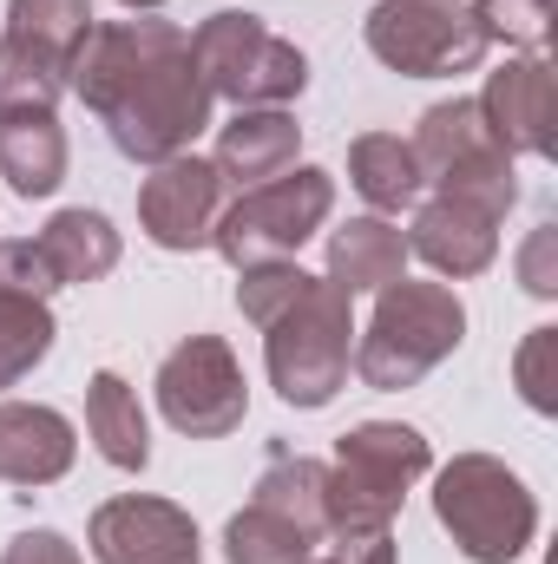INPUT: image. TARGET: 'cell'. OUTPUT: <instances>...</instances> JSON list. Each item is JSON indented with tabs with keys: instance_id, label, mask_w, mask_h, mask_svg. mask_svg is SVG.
I'll use <instances>...</instances> for the list:
<instances>
[{
	"instance_id": "4dcf8cb0",
	"label": "cell",
	"mask_w": 558,
	"mask_h": 564,
	"mask_svg": "<svg viewBox=\"0 0 558 564\" xmlns=\"http://www.w3.org/2000/svg\"><path fill=\"white\" fill-rule=\"evenodd\" d=\"M519 282H526V295H539V302L558 295V224H539V230L526 237V250H519Z\"/></svg>"
},
{
	"instance_id": "277c9868",
	"label": "cell",
	"mask_w": 558,
	"mask_h": 564,
	"mask_svg": "<svg viewBox=\"0 0 558 564\" xmlns=\"http://www.w3.org/2000/svg\"><path fill=\"white\" fill-rule=\"evenodd\" d=\"M264 361H270V388L289 408L302 414L329 408L355 368V295L315 276L277 322H264Z\"/></svg>"
},
{
	"instance_id": "836d02e7",
	"label": "cell",
	"mask_w": 558,
	"mask_h": 564,
	"mask_svg": "<svg viewBox=\"0 0 558 564\" xmlns=\"http://www.w3.org/2000/svg\"><path fill=\"white\" fill-rule=\"evenodd\" d=\"M119 7H132V13H158L164 0H119Z\"/></svg>"
},
{
	"instance_id": "1f68e13d",
	"label": "cell",
	"mask_w": 558,
	"mask_h": 564,
	"mask_svg": "<svg viewBox=\"0 0 558 564\" xmlns=\"http://www.w3.org/2000/svg\"><path fill=\"white\" fill-rule=\"evenodd\" d=\"M0 564H86V558H79V545H73L66 532L33 525V532H20V539L0 552Z\"/></svg>"
},
{
	"instance_id": "2e32d148",
	"label": "cell",
	"mask_w": 558,
	"mask_h": 564,
	"mask_svg": "<svg viewBox=\"0 0 558 564\" xmlns=\"http://www.w3.org/2000/svg\"><path fill=\"white\" fill-rule=\"evenodd\" d=\"M296 151H302V126L282 112V106H257V112H237L224 132H217V177L224 184H237V191H250V184H264V177H282L289 164H296Z\"/></svg>"
},
{
	"instance_id": "ba28073f",
	"label": "cell",
	"mask_w": 558,
	"mask_h": 564,
	"mask_svg": "<svg viewBox=\"0 0 558 564\" xmlns=\"http://www.w3.org/2000/svg\"><path fill=\"white\" fill-rule=\"evenodd\" d=\"M415 164L420 184H433L440 197H466L480 210H493L506 224V210L519 204V177H513V158L493 144L486 119L473 99H440L427 106L415 126Z\"/></svg>"
},
{
	"instance_id": "e0dca14e",
	"label": "cell",
	"mask_w": 558,
	"mask_h": 564,
	"mask_svg": "<svg viewBox=\"0 0 558 564\" xmlns=\"http://www.w3.org/2000/svg\"><path fill=\"white\" fill-rule=\"evenodd\" d=\"M408 276V237L388 224V217H348L335 237H329V282L342 295H382L388 282Z\"/></svg>"
},
{
	"instance_id": "52a82bcc",
	"label": "cell",
	"mask_w": 558,
	"mask_h": 564,
	"mask_svg": "<svg viewBox=\"0 0 558 564\" xmlns=\"http://www.w3.org/2000/svg\"><path fill=\"white\" fill-rule=\"evenodd\" d=\"M191 59H197L204 93H211V99H230L237 112L289 106V99H302V86H309V59H302V46L282 40V33H270L257 13H237V7L197 20V33H191Z\"/></svg>"
},
{
	"instance_id": "7c38bea8",
	"label": "cell",
	"mask_w": 558,
	"mask_h": 564,
	"mask_svg": "<svg viewBox=\"0 0 558 564\" xmlns=\"http://www.w3.org/2000/svg\"><path fill=\"white\" fill-rule=\"evenodd\" d=\"M86 545L99 564H204L197 519L171 499H151V492L106 499L86 519Z\"/></svg>"
},
{
	"instance_id": "ac0fdd59",
	"label": "cell",
	"mask_w": 558,
	"mask_h": 564,
	"mask_svg": "<svg viewBox=\"0 0 558 564\" xmlns=\"http://www.w3.org/2000/svg\"><path fill=\"white\" fill-rule=\"evenodd\" d=\"M66 132L53 112H0V177L13 197H53L66 184Z\"/></svg>"
},
{
	"instance_id": "d4e9b609",
	"label": "cell",
	"mask_w": 558,
	"mask_h": 564,
	"mask_svg": "<svg viewBox=\"0 0 558 564\" xmlns=\"http://www.w3.org/2000/svg\"><path fill=\"white\" fill-rule=\"evenodd\" d=\"M224 558L230 564H309L315 558V539L302 525H289L270 506H244L230 525H224Z\"/></svg>"
},
{
	"instance_id": "d6986e66",
	"label": "cell",
	"mask_w": 558,
	"mask_h": 564,
	"mask_svg": "<svg viewBox=\"0 0 558 564\" xmlns=\"http://www.w3.org/2000/svg\"><path fill=\"white\" fill-rule=\"evenodd\" d=\"M40 243V257L53 263V276L60 289L73 282V289H86V282L112 276L119 270V230H112V217L106 210H86V204H73V210H53V224L33 237Z\"/></svg>"
},
{
	"instance_id": "cb8c5ba5",
	"label": "cell",
	"mask_w": 558,
	"mask_h": 564,
	"mask_svg": "<svg viewBox=\"0 0 558 564\" xmlns=\"http://www.w3.org/2000/svg\"><path fill=\"white\" fill-rule=\"evenodd\" d=\"M7 33L40 46V53H53L73 73V53L93 33V0H7Z\"/></svg>"
},
{
	"instance_id": "5b68a950",
	"label": "cell",
	"mask_w": 558,
	"mask_h": 564,
	"mask_svg": "<svg viewBox=\"0 0 558 564\" xmlns=\"http://www.w3.org/2000/svg\"><path fill=\"white\" fill-rule=\"evenodd\" d=\"M433 466L427 433L408 421H362L335 440L329 466V539L342 532H388L415 479Z\"/></svg>"
},
{
	"instance_id": "8992f818",
	"label": "cell",
	"mask_w": 558,
	"mask_h": 564,
	"mask_svg": "<svg viewBox=\"0 0 558 564\" xmlns=\"http://www.w3.org/2000/svg\"><path fill=\"white\" fill-rule=\"evenodd\" d=\"M335 210V171L322 164H289L282 177H264L250 191H237L217 217L211 250L230 270H257V263H296V250L329 224Z\"/></svg>"
},
{
	"instance_id": "9a60e30c",
	"label": "cell",
	"mask_w": 558,
	"mask_h": 564,
	"mask_svg": "<svg viewBox=\"0 0 558 564\" xmlns=\"http://www.w3.org/2000/svg\"><path fill=\"white\" fill-rule=\"evenodd\" d=\"M73 421L40 401H0V479L7 486H53L73 473Z\"/></svg>"
},
{
	"instance_id": "f546056e",
	"label": "cell",
	"mask_w": 558,
	"mask_h": 564,
	"mask_svg": "<svg viewBox=\"0 0 558 564\" xmlns=\"http://www.w3.org/2000/svg\"><path fill=\"white\" fill-rule=\"evenodd\" d=\"M0 289H20V295H53L60 276L53 263L40 257V243H0Z\"/></svg>"
},
{
	"instance_id": "603a6c76",
	"label": "cell",
	"mask_w": 558,
	"mask_h": 564,
	"mask_svg": "<svg viewBox=\"0 0 558 564\" xmlns=\"http://www.w3.org/2000/svg\"><path fill=\"white\" fill-rule=\"evenodd\" d=\"M53 308L46 295H20L0 289V388H20L46 355H53Z\"/></svg>"
},
{
	"instance_id": "4316f807",
	"label": "cell",
	"mask_w": 558,
	"mask_h": 564,
	"mask_svg": "<svg viewBox=\"0 0 558 564\" xmlns=\"http://www.w3.org/2000/svg\"><path fill=\"white\" fill-rule=\"evenodd\" d=\"M473 20L493 40L519 46V53H546L552 46V0H473Z\"/></svg>"
},
{
	"instance_id": "44dd1931",
	"label": "cell",
	"mask_w": 558,
	"mask_h": 564,
	"mask_svg": "<svg viewBox=\"0 0 558 564\" xmlns=\"http://www.w3.org/2000/svg\"><path fill=\"white\" fill-rule=\"evenodd\" d=\"M348 184L362 191V204L375 217H395V210H415L420 204V164H415V144L395 139V132H362L348 144Z\"/></svg>"
},
{
	"instance_id": "5bb4252c",
	"label": "cell",
	"mask_w": 558,
	"mask_h": 564,
	"mask_svg": "<svg viewBox=\"0 0 558 564\" xmlns=\"http://www.w3.org/2000/svg\"><path fill=\"white\" fill-rule=\"evenodd\" d=\"M408 257H420L433 276H480V270H493V257H500V217L493 210H480V204H466V197H427L415 210V230H408Z\"/></svg>"
},
{
	"instance_id": "9c48e42d",
	"label": "cell",
	"mask_w": 558,
	"mask_h": 564,
	"mask_svg": "<svg viewBox=\"0 0 558 564\" xmlns=\"http://www.w3.org/2000/svg\"><path fill=\"white\" fill-rule=\"evenodd\" d=\"M362 40L401 79H453L486 59V33L460 0H375Z\"/></svg>"
},
{
	"instance_id": "d6a6232c",
	"label": "cell",
	"mask_w": 558,
	"mask_h": 564,
	"mask_svg": "<svg viewBox=\"0 0 558 564\" xmlns=\"http://www.w3.org/2000/svg\"><path fill=\"white\" fill-rule=\"evenodd\" d=\"M315 564H395V532H342Z\"/></svg>"
},
{
	"instance_id": "7402d4cb",
	"label": "cell",
	"mask_w": 558,
	"mask_h": 564,
	"mask_svg": "<svg viewBox=\"0 0 558 564\" xmlns=\"http://www.w3.org/2000/svg\"><path fill=\"white\" fill-rule=\"evenodd\" d=\"M250 499L270 506V512H282L289 525H302L309 539H329V466H322V459L289 453V446H270V466L257 473Z\"/></svg>"
},
{
	"instance_id": "7a4b0ae2",
	"label": "cell",
	"mask_w": 558,
	"mask_h": 564,
	"mask_svg": "<svg viewBox=\"0 0 558 564\" xmlns=\"http://www.w3.org/2000/svg\"><path fill=\"white\" fill-rule=\"evenodd\" d=\"M466 341V302L447 282H388L375 295V315L355 341V375L382 394H401L427 381L453 348Z\"/></svg>"
},
{
	"instance_id": "83f0119b",
	"label": "cell",
	"mask_w": 558,
	"mask_h": 564,
	"mask_svg": "<svg viewBox=\"0 0 558 564\" xmlns=\"http://www.w3.org/2000/svg\"><path fill=\"white\" fill-rule=\"evenodd\" d=\"M309 270L302 263H257V270H237V308H244V322H277L282 308L309 289Z\"/></svg>"
},
{
	"instance_id": "3957f363",
	"label": "cell",
	"mask_w": 558,
	"mask_h": 564,
	"mask_svg": "<svg viewBox=\"0 0 558 564\" xmlns=\"http://www.w3.org/2000/svg\"><path fill=\"white\" fill-rule=\"evenodd\" d=\"M433 519L466 564H513L539 532V499L506 459L453 453L433 473Z\"/></svg>"
},
{
	"instance_id": "30bf717a",
	"label": "cell",
	"mask_w": 558,
	"mask_h": 564,
	"mask_svg": "<svg viewBox=\"0 0 558 564\" xmlns=\"http://www.w3.org/2000/svg\"><path fill=\"white\" fill-rule=\"evenodd\" d=\"M158 414L184 440H224L250 414V381L244 361L230 355L224 335H184L158 361Z\"/></svg>"
},
{
	"instance_id": "8fae6325",
	"label": "cell",
	"mask_w": 558,
	"mask_h": 564,
	"mask_svg": "<svg viewBox=\"0 0 558 564\" xmlns=\"http://www.w3.org/2000/svg\"><path fill=\"white\" fill-rule=\"evenodd\" d=\"M224 204H230V184L217 177V164L197 151H178L151 164V177L139 184V230L158 250L191 257V250H211Z\"/></svg>"
},
{
	"instance_id": "484cf974",
	"label": "cell",
	"mask_w": 558,
	"mask_h": 564,
	"mask_svg": "<svg viewBox=\"0 0 558 564\" xmlns=\"http://www.w3.org/2000/svg\"><path fill=\"white\" fill-rule=\"evenodd\" d=\"M66 93V66L13 33H0V112H53Z\"/></svg>"
},
{
	"instance_id": "4fadbf2b",
	"label": "cell",
	"mask_w": 558,
	"mask_h": 564,
	"mask_svg": "<svg viewBox=\"0 0 558 564\" xmlns=\"http://www.w3.org/2000/svg\"><path fill=\"white\" fill-rule=\"evenodd\" d=\"M493 144L506 158H552V119H558V86L546 53H513L500 73H486V93L473 99Z\"/></svg>"
},
{
	"instance_id": "6da1fadb",
	"label": "cell",
	"mask_w": 558,
	"mask_h": 564,
	"mask_svg": "<svg viewBox=\"0 0 558 564\" xmlns=\"http://www.w3.org/2000/svg\"><path fill=\"white\" fill-rule=\"evenodd\" d=\"M66 93L106 126V139L132 164H164L191 151L211 126V93L191 59V33L171 20H93L86 46L73 53Z\"/></svg>"
},
{
	"instance_id": "ffe728a7",
	"label": "cell",
	"mask_w": 558,
	"mask_h": 564,
	"mask_svg": "<svg viewBox=\"0 0 558 564\" xmlns=\"http://www.w3.org/2000/svg\"><path fill=\"white\" fill-rule=\"evenodd\" d=\"M86 433L106 466H119V473L151 466V426H144L139 388H126V375H112V368H99L86 388Z\"/></svg>"
},
{
	"instance_id": "f1b7e54d",
	"label": "cell",
	"mask_w": 558,
	"mask_h": 564,
	"mask_svg": "<svg viewBox=\"0 0 558 564\" xmlns=\"http://www.w3.org/2000/svg\"><path fill=\"white\" fill-rule=\"evenodd\" d=\"M513 381L533 414H558V328H533L513 355Z\"/></svg>"
}]
</instances>
